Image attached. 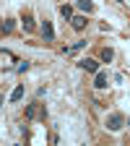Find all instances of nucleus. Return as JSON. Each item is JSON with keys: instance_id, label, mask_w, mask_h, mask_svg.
<instances>
[{"instance_id": "7ed1b4c3", "label": "nucleus", "mask_w": 130, "mask_h": 146, "mask_svg": "<svg viewBox=\"0 0 130 146\" xmlns=\"http://www.w3.org/2000/svg\"><path fill=\"white\" fill-rule=\"evenodd\" d=\"M78 65H81L86 73H96V70H99V60H94V58H83V60H78Z\"/></svg>"}, {"instance_id": "dca6fc26", "label": "nucleus", "mask_w": 130, "mask_h": 146, "mask_svg": "<svg viewBox=\"0 0 130 146\" xmlns=\"http://www.w3.org/2000/svg\"><path fill=\"white\" fill-rule=\"evenodd\" d=\"M0 107H3V97H0Z\"/></svg>"}, {"instance_id": "0eeeda50", "label": "nucleus", "mask_w": 130, "mask_h": 146, "mask_svg": "<svg viewBox=\"0 0 130 146\" xmlns=\"http://www.w3.org/2000/svg\"><path fill=\"white\" fill-rule=\"evenodd\" d=\"M76 5H78L81 11H86V13L94 11V3H91V0H76Z\"/></svg>"}, {"instance_id": "2eb2a0df", "label": "nucleus", "mask_w": 130, "mask_h": 146, "mask_svg": "<svg viewBox=\"0 0 130 146\" xmlns=\"http://www.w3.org/2000/svg\"><path fill=\"white\" fill-rule=\"evenodd\" d=\"M125 125H130V117H127V120H125Z\"/></svg>"}, {"instance_id": "6e6552de", "label": "nucleus", "mask_w": 130, "mask_h": 146, "mask_svg": "<svg viewBox=\"0 0 130 146\" xmlns=\"http://www.w3.org/2000/svg\"><path fill=\"white\" fill-rule=\"evenodd\" d=\"M83 44H86V42H83V39H78V42H73V44H70V47H65V55H73V52H78V50H81V47H83Z\"/></svg>"}, {"instance_id": "4468645a", "label": "nucleus", "mask_w": 130, "mask_h": 146, "mask_svg": "<svg viewBox=\"0 0 130 146\" xmlns=\"http://www.w3.org/2000/svg\"><path fill=\"white\" fill-rule=\"evenodd\" d=\"M16 70H18V73H24V70H29V63H26V60H24V63H21V65H18V68H16Z\"/></svg>"}, {"instance_id": "9d476101", "label": "nucleus", "mask_w": 130, "mask_h": 146, "mask_svg": "<svg viewBox=\"0 0 130 146\" xmlns=\"http://www.w3.org/2000/svg\"><path fill=\"white\" fill-rule=\"evenodd\" d=\"M60 16L65 18V21H70V18H73V8L70 5H60Z\"/></svg>"}, {"instance_id": "f8f14e48", "label": "nucleus", "mask_w": 130, "mask_h": 146, "mask_svg": "<svg viewBox=\"0 0 130 146\" xmlns=\"http://www.w3.org/2000/svg\"><path fill=\"white\" fill-rule=\"evenodd\" d=\"M112 58H115V52L109 50V47H104V50H102V60H104V63H109Z\"/></svg>"}, {"instance_id": "9b49d317", "label": "nucleus", "mask_w": 130, "mask_h": 146, "mask_svg": "<svg viewBox=\"0 0 130 146\" xmlns=\"http://www.w3.org/2000/svg\"><path fill=\"white\" fill-rule=\"evenodd\" d=\"M24 29H26V31L34 29V18H31V13H24Z\"/></svg>"}, {"instance_id": "ddd939ff", "label": "nucleus", "mask_w": 130, "mask_h": 146, "mask_svg": "<svg viewBox=\"0 0 130 146\" xmlns=\"http://www.w3.org/2000/svg\"><path fill=\"white\" fill-rule=\"evenodd\" d=\"M13 29H16V21H5V24H3V31H5V34H11Z\"/></svg>"}, {"instance_id": "20e7f679", "label": "nucleus", "mask_w": 130, "mask_h": 146, "mask_svg": "<svg viewBox=\"0 0 130 146\" xmlns=\"http://www.w3.org/2000/svg\"><path fill=\"white\" fill-rule=\"evenodd\" d=\"M42 36H44V42H52L55 39V29H52V24L47 21V18L42 21Z\"/></svg>"}, {"instance_id": "423d86ee", "label": "nucleus", "mask_w": 130, "mask_h": 146, "mask_svg": "<svg viewBox=\"0 0 130 146\" xmlns=\"http://www.w3.org/2000/svg\"><path fill=\"white\" fill-rule=\"evenodd\" d=\"M94 86H96V89H107V76H104L102 70H96V81H94Z\"/></svg>"}, {"instance_id": "f257e3e1", "label": "nucleus", "mask_w": 130, "mask_h": 146, "mask_svg": "<svg viewBox=\"0 0 130 146\" xmlns=\"http://www.w3.org/2000/svg\"><path fill=\"white\" fill-rule=\"evenodd\" d=\"M24 115H26V120H34L36 115L44 120V117H47V110H44L39 102H34V104H29V107H26V112H24Z\"/></svg>"}, {"instance_id": "39448f33", "label": "nucleus", "mask_w": 130, "mask_h": 146, "mask_svg": "<svg viewBox=\"0 0 130 146\" xmlns=\"http://www.w3.org/2000/svg\"><path fill=\"white\" fill-rule=\"evenodd\" d=\"M86 24H88V21H86V16H73V18H70V26L76 29V31H83Z\"/></svg>"}, {"instance_id": "1a4fd4ad", "label": "nucleus", "mask_w": 130, "mask_h": 146, "mask_svg": "<svg viewBox=\"0 0 130 146\" xmlns=\"http://www.w3.org/2000/svg\"><path fill=\"white\" fill-rule=\"evenodd\" d=\"M21 97H24V84H18V86L13 89V94H11V102H18Z\"/></svg>"}, {"instance_id": "f03ea898", "label": "nucleus", "mask_w": 130, "mask_h": 146, "mask_svg": "<svg viewBox=\"0 0 130 146\" xmlns=\"http://www.w3.org/2000/svg\"><path fill=\"white\" fill-rule=\"evenodd\" d=\"M122 125H125V115H120V112H112L107 117V128L109 131H122Z\"/></svg>"}]
</instances>
